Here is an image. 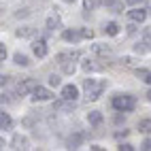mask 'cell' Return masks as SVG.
Listing matches in <instances>:
<instances>
[{"instance_id":"d4e9b609","label":"cell","mask_w":151,"mask_h":151,"mask_svg":"<svg viewBox=\"0 0 151 151\" xmlns=\"http://www.w3.org/2000/svg\"><path fill=\"white\" fill-rule=\"evenodd\" d=\"M60 83H62V81H60V75H49V85H53V87H58Z\"/></svg>"},{"instance_id":"ba28073f","label":"cell","mask_w":151,"mask_h":151,"mask_svg":"<svg viewBox=\"0 0 151 151\" xmlns=\"http://www.w3.org/2000/svg\"><path fill=\"white\" fill-rule=\"evenodd\" d=\"M81 68L85 73H102L104 70V64H98L96 60H83L81 62Z\"/></svg>"},{"instance_id":"30bf717a","label":"cell","mask_w":151,"mask_h":151,"mask_svg":"<svg viewBox=\"0 0 151 151\" xmlns=\"http://www.w3.org/2000/svg\"><path fill=\"white\" fill-rule=\"evenodd\" d=\"M128 17H130V22H134V24H143L147 19V11H143V9H132V11H128Z\"/></svg>"},{"instance_id":"3957f363","label":"cell","mask_w":151,"mask_h":151,"mask_svg":"<svg viewBox=\"0 0 151 151\" xmlns=\"http://www.w3.org/2000/svg\"><path fill=\"white\" fill-rule=\"evenodd\" d=\"M55 60H58V64L62 66V70H64L66 75H73L75 70H77L75 60H79V53H77V51H73V53H60Z\"/></svg>"},{"instance_id":"4316f807","label":"cell","mask_w":151,"mask_h":151,"mask_svg":"<svg viewBox=\"0 0 151 151\" xmlns=\"http://www.w3.org/2000/svg\"><path fill=\"white\" fill-rule=\"evenodd\" d=\"M117 149H119V151H134V147L130 145V143H122V145H119Z\"/></svg>"},{"instance_id":"44dd1931","label":"cell","mask_w":151,"mask_h":151,"mask_svg":"<svg viewBox=\"0 0 151 151\" xmlns=\"http://www.w3.org/2000/svg\"><path fill=\"white\" fill-rule=\"evenodd\" d=\"M138 132L151 134V119H140V122H138Z\"/></svg>"},{"instance_id":"7a4b0ae2","label":"cell","mask_w":151,"mask_h":151,"mask_svg":"<svg viewBox=\"0 0 151 151\" xmlns=\"http://www.w3.org/2000/svg\"><path fill=\"white\" fill-rule=\"evenodd\" d=\"M111 104H113V109L119 111V113H128V111H132L136 106V100H134V96H130V94H119V96L113 98Z\"/></svg>"},{"instance_id":"8fae6325","label":"cell","mask_w":151,"mask_h":151,"mask_svg":"<svg viewBox=\"0 0 151 151\" xmlns=\"http://www.w3.org/2000/svg\"><path fill=\"white\" fill-rule=\"evenodd\" d=\"M62 98H66V100H77L79 98V89H77V85H64L62 87Z\"/></svg>"},{"instance_id":"ac0fdd59","label":"cell","mask_w":151,"mask_h":151,"mask_svg":"<svg viewBox=\"0 0 151 151\" xmlns=\"http://www.w3.org/2000/svg\"><path fill=\"white\" fill-rule=\"evenodd\" d=\"M136 77H138L143 83H151V70H147V68H138V70H136Z\"/></svg>"},{"instance_id":"4dcf8cb0","label":"cell","mask_w":151,"mask_h":151,"mask_svg":"<svg viewBox=\"0 0 151 151\" xmlns=\"http://www.w3.org/2000/svg\"><path fill=\"white\" fill-rule=\"evenodd\" d=\"M138 2H143V0H128V4H138Z\"/></svg>"},{"instance_id":"ffe728a7","label":"cell","mask_w":151,"mask_h":151,"mask_svg":"<svg viewBox=\"0 0 151 151\" xmlns=\"http://www.w3.org/2000/svg\"><path fill=\"white\" fill-rule=\"evenodd\" d=\"M81 140H83V134H73L68 138V149H77L81 145Z\"/></svg>"},{"instance_id":"e0dca14e","label":"cell","mask_w":151,"mask_h":151,"mask_svg":"<svg viewBox=\"0 0 151 151\" xmlns=\"http://www.w3.org/2000/svg\"><path fill=\"white\" fill-rule=\"evenodd\" d=\"M11 126H13L11 115H9V113H0V128H2V130H11Z\"/></svg>"},{"instance_id":"d6a6232c","label":"cell","mask_w":151,"mask_h":151,"mask_svg":"<svg viewBox=\"0 0 151 151\" xmlns=\"http://www.w3.org/2000/svg\"><path fill=\"white\" fill-rule=\"evenodd\" d=\"M64 2H68V4H73V2H77V0H64Z\"/></svg>"},{"instance_id":"7c38bea8","label":"cell","mask_w":151,"mask_h":151,"mask_svg":"<svg viewBox=\"0 0 151 151\" xmlns=\"http://www.w3.org/2000/svg\"><path fill=\"white\" fill-rule=\"evenodd\" d=\"M102 4L111 13H124V2L122 0H102Z\"/></svg>"},{"instance_id":"836d02e7","label":"cell","mask_w":151,"mask_h":151,"mask_svg":"<svg viewBox=\"0 0 151 151\" xmlns=\"http://www.w3.org/2000/svg\"><path fill=\"white\" fill-rule=\"evenodd\" d=\"M149 11H151V6H149Z\"/></svg>"},{"instance_id":"83f0119b","label":"cell","mask_w":151,"mask_h":151,"mask_svg":"<svg viewBox=\"0 0 151 151\" xmlns=\"http://www.w3.org/2000/svg\"><path fill=\"white\" fill-rule=\"evenodd\" d=\"M4 58H6V49H4V45H0V60L4 62Z\"/></svg>"},{"instance_id":"4fadbf2b","label":"cell","mask_w":151,"mask_h":151,"mask_svg":"<svg viewBox=\"0 0 151 151\" xmlns=\"http://www.w3.org/2000/svg\"><path fill=\"white\" fill-rule=\"evenodd\" d=\"M75 106H77V100H66V98H62L60 102L53 104L55 111H75Z\"/></svg>"},{"instance_id":"9a60e30c","label":"cell","mask_w":151,"mask_h":151,"mask_svg":"<svg viewBox=\"0 0 151 151\" xmlns=\"http://www.w3.org/2000/svg\"><path fill=\"white\" fill-rule=\"evenodd\" d=\"M62 38H64V41H68V43H77L79 38H81V30H64Z\"/></svg>"},{"instance_id":"7402d4cb","label":"cell","mask_w":151,"mask_h":151,"mask_svg":"<svg viewBox=\"0 0 151 151\" xmlns=\"http://www.w3.org/2000/svg\"><path fill=\"white\" fill-rule=\"evenodd\" d=\"M104 32H106L109 36H117V34H119V26H117L115 22H109V24L104 26Z\"/></svg>"},{"instance_id":"277c9868","label":"cell","mask_w":151,"mask_h":151,"mask_svg":"<svg viewBox=\"0 0 151 151\" xmlns=\"http://www.w3.org/2000/svg\"><path fill=\"white\" fill-rule=\"evenodd\" d=\"M149 51H151V26L143 30L140 43L136 45V53H149Z\"/></svg>"},{"instance_id":"9c48e42d","label":"cell","mask_w":151,"mask_h":151,"mask_svg":"<svg viewBox=\"0 0 151 151\" xmlns=\"http://www.w3.org/2000/svg\"><path fill=\"white\" fill-rule=\"evenodd\" d=\"M60 26H62V17H60L58 9H53V11L49 13V17H47V28H49V30H55V28H60Z\"/></svg>"},{"instance_id":"6da1fadb","label":"cell","mask_w":151,"mask_h":151,"mask_svg":"<svg viewBox=\"0 0 151 151\" xmlns=\"http://www.w3.org/2000/svg\"><path fill=\"white\" fill-rule=\"evenodd\" d=\"M106 83L104 81H96V79H85L83 81V89H85V98L87 102H94V100H98L100 96H102Z\"/></svg>"},{"instance_id":"603a6c76","label":"cell","mask_w":151,"mask_h":151,"mask_svg":"<svg viewBox=\"0 0 151 151\" xmlns=\"http://www.w3.org/2000/svg\"><path fill=\"white\" fill-rule=\"evenodd\" d=\"M15 34H17L19 38H28V36H32V34H34V28H30V26H26V28H19Z\"/></svg>"},{"instance_id":"cb8c5ba5","label":"cell","mask_w":151,"mask_h":151,"mask_svg":"<svg viewBox=\"0 0 151 151\" xmlns=\"http://www.w3.org/2000/svg\"><path fill=\"white\" fill-rule=\"evenodd\" d=\"M98 6V0H83V9L85 11H94Z\"/></svg>"},{"instance_id":"2e32d148","label":"cell","mask_w":151,"mask_h":151,"mask_svg":"<svg viewBox=\"0 0 151 151\" xmlns=\"http://www.w3.org/2000/svg\"><path fill=\"white\" fill-rule=\"evenodd\" d=\"M92 51H94L96 55H109V53H111V47L104 45V43H96V45H92Z\"/></svg>"},{"instance_id":"5bb4252c","label":"cell","mask_w":151,"mask_h":151,"mask_svg":"<svg viewBox=\"0 0 151 151\" xmlns=\"http://www.w3.org/2000/svg\"><path fill=\"white\" fill-rule=\"evenodd\" d=\"M87 122H89V126H94V128H98L100 124L104 122V117H102V113H100V111H92V113L87 115Z\"/></svg>"},{"instance_id":"f1b7e54d","label":"cell","mask_w":151,"mask_h":151,"mask_svg":"<svg viewBox=\"0 0 151 151\" xmlns=\"http://www.w3.org/2000/svg\"><path fill=\"white\" fill-rule=\"evenodd\" d=\"M143 149H145V151H151V138H147L145 143H143Z\"/></svg>"},{"instance_id":"f546056e","label":"cell","mask_w":151,"mask_h":151,"mask_svg":"<svg viewBox=\"0 0 151 151\" xmlns=\"http://www.w3.org/2000/svg\"><path fill=\"white\" fill-rule=\"evenodd\" d=\"M28 15V11H26V9H24V11H22V9H19V11L15 13V17H26Z\"/></svg>"},{"instance_id":"484cf974","label":"cell","mask_w":151,"mask_h":151,"mask_svg":"<svg viewBox=\"0 0 151 151\" xmlns=\"http://www.w3.org/2000/svg\"><path fill=\"white\" fill-rule=\"evenodd\" d=\"M94 36V30L89 28H81V38H92Z\"/></svg>"},{"instance_id":"5b68a950","label":"cell","mask_w":151,"mask_h":151,"mask_svg":"<svg viewBox=\"0 0 151 151\" xmlns=\"http://www.w3.org/2000/svg\"><path fill=\"white\" fill-rule=\"evenodd\" d=\"M53 94L49 92L47 87H41V85H36L34 87V92H32V100L34 102H45V100H51Z\"/></svg>"},{"instance_id":"1f68e13d","label":"cell","mask_w":151,"mask_h":151,"mask_svg":"<svg viewBox=\"0 0 151 151\" xmlns=\"http://www.w3.org/2000/svg\"><path fill=\"white\" fill-rule=\"evenodd\" d=\"M147 98H149V102H151V89H149V92H147Z\"/></svg>"},{"instance_id":"52a82bcc","label":"cell","mask_w":151,"mask_h":151,"mask_svg":"<svg viewBox=\"0 0 151 151\" xmlns=\"http://www.w3.org/2000/svg\"><path fill=\"white\" fill-rule=\"evenodd\" d=\"M34 87H36L34 79H24V81L17 83V94H19V96H28V94L34 92Z\"/></svg>"},{"instance_id":"d6986e66","label":"cell","mask_w":151,"mask_h":151,"mask_svg":"<svg viewBox=\"0 0 151 151\" xmlns=\"http://www.w3.org/2000/svg\"><path fill=\"white\" fill-rule=\"evenodd\" d=\"M13 60H15V64H17V66H24V68H26V66H30V58H28V55H24V53H15V55H13Z\"/></svg>"},{"instance_id":"8992f818","label":"cell","mask_w":151,"mask_h":151,"mask_svg":"<svg viewBox=\"0 0 151 151\" xmlns=\"http://www.w3.org/2000/svg\"><path fill=\"white\" fill-rule=\"evenodd\" d=\"M47 51H49V49H47V41H45V38H34V41H32V53L36 58H45Z\"/></svg>"}]
</instances>
